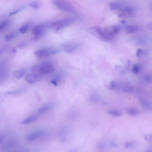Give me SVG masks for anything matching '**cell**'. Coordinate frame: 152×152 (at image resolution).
Wrapping results in <instances>:
<instances>
[{
  "label": "cell",
  "mask_w": 152,
  "mask_h": 152,
  "mask_svg": "<svg viewBox=\"0 0 152 152\" xmlns=\"http://www.w3.org/2000/svg\"><path fill=\"white\" fill-rule=\"evenodd\" d=\"M89 31L96 38L103 41H109L113 38L110 34L108 29L95 26L89 28Z\"/></svg>",
  "instance_id": "1"
},
{
  "label": "cell",
  "mask_w": 152,
  "mask_h": 152,
  "mask_svg": "<svg viewBox=\"0 0 152 152\" xmlns=\"http://www.w3.org/2000/svg\"><path fill=\"white\" fill-rule=\"evenodd\" d=\"M31 70L34 73L43 75V74L53 72L55 68L52 64L48 62H44L33 66Z\"/></svg>",
  "instance_id": "2"
},
{
  "label": "cell",
  "mask_w": 152,
  "mask_h": 152,
  "mask_svg": "<svg viewBox=\"0 0 152 152\" xmlns=\"http://www.w3.org/2000/svg\"><path fill=\"white\" fill-rule=\"evenodd\" d=\"M52 2L57 8L61 11L69 13L75 11V8L73 5L66 1H54Z\"/></svg>",
  "instance_id": "3"
},
{
  "label": "cell",
  "mask_w": 152,
  "mask_h": 152,
  "mask_svg": "<svg viewBox=\"0 0 152 152\" xmlns=\"http://www.w3.org/2000/svg\"><path fill=\"white\" fill-rule=\"evenodd\" d=\"M74 19L72 18H67L58 20L51 23V26L58 32L61 29L68 26L73 23Z\"/></svg>",
  "instance_id": "4"
},
{
  "label": "cell",
  "mask_w": 152,
  "mask_h": 152,
  "mask_svg": "<svg viewBox=\"0 0 152 152\" xmlns=\"http://www.w3.org/2000/svg\"><path fill=\"white\" fill-rule=\"evenodd\" d=\"M45 27L44 25L39 24L34 27L32 30V39L37 40L43 37L45 33Z\"/></svg>",
  "instance_id": "5"
},
{
  "label": "cell",
  "mask_w": 152,
  "mask_h": 152,
  "mask_svg": "<svg viewBox=\"0 0 152 152\" xmlns=\"http://www.w3.org/2000/svg\"><path fill=\"white\" fill-rule=\"evenodd\" d=\"M59 52V50H51L48 49H42L37 50L34 52V54L37 57L40 58H43L50 55H55Z\"/></svg>",
  "instance_id": "6"
},
{
  "label": "cell",
  "mask_w": 152,
  "mask_h": 152,
  "mask_svg": "<svg viewBox=\"0 0 152 152\" xmlns=\"http://www.w3.org/2000/svg\"><path fill=\"white\" fill-rule=\"evenodd\" d=\"M120 10V11L119 14L120 17H126L131 16L134 13V9L131 7L122 8Z\"/></svg>",
  "instance_id": "7"
},
{
  "label": "cell",
  "mask_w": 152,
  "mask_h": 152,
  "mask_svg": "<svg viewBox=\"0 0 152 152\" xmlns=\"http://www.w3.org/2000/svg\"><path fill=\"white\" fill-rule=\"evenodd\" d=\"M42 75L38 74H30L26 76L25 79L28 83L33 84L39 80L41 78Z\"/></svg>",
  "instance_id": "8"
},
{
  "label": "cell",
  "mask_w": 152,
  "mask_h": 152,
  "mask_svg": "<svg viewBox=\"0 0 152 152\" xmlns=\"http://www.w3.org/2000/svg\"><path fill=\"white\" fill-rule=\"evenodd\" d=\"M43 134V131L41 130L35 131L28 135L27 136V139L29 141H33L41 137Z\"/></svg>",
  "instance_id": "9"
},
{
  "label": "cell",
  "mask_w": 152,
  "mask_h": 152,
  "mask_svg": "<svg viewBox=\"0 0 152 152\" xmlns=\"http://www.w3.org/2000/svg\"><path fill=\"white\" fill-rule=\"evenodd\" d=\"M39 117L37 115H34L29 116L22 121L21 124H30L37 120Z\"/></svg>",
  "instance_id": "10"
},
{
  "label": "cell",
  "mask_w": 152,
  "mask_h": 152,
  "mask_svg": "<svg viewBox=\"0 0 152 152\" xmlns=\"http://www.w3.org/2000/svg\"><path fill=\"white\" fill-rule=\"evenodd\" d=\"M140 29V27L136 25H131L126 27L125 30L127 33L130 34L136 33L139 31Z\"/></svg>",
  "instance_id": "11"
},
{
  "label": "cell",
  "mask_w": 152,
  "mask_h": 152,
  "mask_svg": "<svg viewBox=\"0 0 152 152\" xmlns=\"http://www.w3.org/2000/svg\"><path fill=\"white\" fill-rule=\"evenodd\" d=\"M79 46V45H66L64 47L63 49L67 53H71L77 49Z\"/></svg>",
  "instance_id": "12"
},
{
  "label": "cell",
  "mask_w": 152,
  "mask_h": 152,
  "mask_svg": "<svg viewBox=\"0 0 152 152\" xmlns=\"http://www.w3.org/2000/svg\"><path fill=\"white\" fill-rule=\"evenodd\" d=\"M26 73V71L23 69L15 70L13 72V75L17 79H19L24 76Z\"/></svg>",
  "instance_id": "13"
},
{
  "label": "cell",
  "mask_w": 152,
  "mask_h": 152,
  "mask_svg": "<svg viewBox=\"0 0 152 152\" xmlns=\"http://www.w3.org/2000/svg\"><path fill=\"white\" fill-rule=\"evenodd\" d=\"M143 107L147 110H150L151 109V105L148 101L144 99H140Z\"/></svg>",
  "instance_id": "14"
},
{
  "label": "cell",
  "mask_w": 152,
  "mask_h": 152,
  "mask_svg": "<svg viewBox=\"0 0 152 152\" xmlns=\"http://www.w3.org/2000/svg\"><path fill=\"white\" fill-rule=\"evenodd\" d=\"M110 9L111 11L120 10L122 7L121 3H111L109 5Z\"/></svg>",
  "instance_id": "15"
},
{
  "label": "cell",
  "mask_w": 152,
  "mask_h": 152,
  "mask_svg": "<svg viewBox=\"0 0 152 152\" xmlns=\"http://www.w3.org/2000/svg\"><path fill=\"white\" fill-rule=\"evenodd\" d=\"M108 29H109L110 34L113 37L114 35L119 33L120 30V28L119 27L117 26H114L111 27L110 28Z\"/></svg>",
  "instance_id": "16"
},
{
  "label": "cell",
  "mask_w": 152,
  "mask_h": 152,
  "mask_svg": "<svg viewBox=\"0 0 152 152\" xmlns=\"http://www.w3.org/2000/svg\"><path fill=\"white\" fill-rule=\"evenodd\" d=\"M7 70L4 66L0 65V80H4L7 77L8 74Z\"/></svg>",
  "instance_id": "17"
},
{
  "label": "cell",
  "mask_w": 152,
  "mask_h": 152,
  "mask_svg": "<svg viewBox=\"0 0 152 152\" xmlns=\"http://www.w3.org/2000/svg\"><path fill=\"white\" fill-rule=\"evenodd\" d=\"M126 112L129 115L134 116L137 115L139 113L137 109L133 108H129L126 109Z\"/></svg>",
  "instance_id": "18"
},
{
  "label": "cell",
  "mask_w": 152,
  "mask_h": 152,
  "mask_svg": "<svg viewBox=\"0 0 152 152\" xmlns=\"http://www.w3.org/2000/svg\"><path fill=\"white\" fill-rule=\"evenodd\" d=\"M52 107V106L50 104L45 105L42 106L38 110V112L41 114L43 112H44L45 111L50 109Z\"/></svg>",
  "instance_id": "19"
},
{
  "label": "cell",
  "mask_w": 152,
  "mask_h": 152,
  "mask_svg": "<svg viewBox=\"0 0 152 152\" xmlns=\"http://www.w3.org/2000/svg\"><path fill=\"white\" fill-rule=\"evenodd\" d=\"M108 114L116 117H119L121 115V113L119 111L114 110H109L107 111Z\"/></svg>",
  "instance_id": "20"
},
{
  "label": "cell",
  "mask_w": 152,
  "mask_h": 152,
  "mask_svg": "<svg viewBox=\"0 0 152 152\" xmlns=\"http://www.w3.org/2000/svg\"><path fill=\"white\" fill-rule=\"evenodd\" d=\"M29 6L35 9H38L40 7V3L37 2H32L29 3Z\"/></svg>",
  "instance_id": "21"
},
{
  "label": "cell",
  "mask_w": 152,
  "mask_h": 152,
  "mask_svg": "<svg viewBox=\"0 0 152 152\" xmlns=\"http://www.w3.org/2000/svg\"><path fill=\"white\" fill-rule=\"evenodd\" d=\"M141 69V67L139 64H136L133 66L132 70L133 73L136 74L139 72Z\"/></svg>",
  "instance_id": "22"
},
{
  "label": "cell",
  "mask_w": 152,
  "mask_h": 152,
  "mask_svg": "<svg viewBox=\"0 0 152 152\" xmlns=\"http://www.w3.org/2000/svg\"><path fill=\"white\" fill-rule=\"evenodd\" d=\"M29 28V25L28 24H25L19 28V31L20 33L24 34L28 31Z\"/></svg>",
  "instance_id": "23"
},
{
  "label": "cell",
  "mask_w": 152,
  "mask_h": 152,
  "mask_svg": "<svg viewBox=\"0 0 152 152\" xmlns=\"http://www.w3.org/2000/svg\"><path fill=\"white\" fill-rule=\"evenodd\" d=\"M99 98L97 96L95 95H92L89 98V100L91 102L96 103L98 101Z\"/></svg>",
  "instance_id": "24"
},
{
  "label": "cell",
  "mask_w": 152,
  "mask_h": 152,
  "mask_svg": "<svg viewBox=\"0 0 152 152\" xmlns=\"http://www.w3.org/2000/svg\"><path fill=\"white\" fill-rule=\"evenodd\" d=\"M15 36L14 34H9L6 35L5 36V38L7 41H9L15 38Z\"/></svg>",
  "instance_id": "25"
},
{
  "label": "cell",
  "mask_w": 152,
  "mask_h": 152,
  "mask_svg": "<svg viewBox=\"0 0 152 152\" xmlns=\"http://www.w3.org/2000/svg\"><path fill=\"white\" fill-rule=\"evenodd\" d=\"M108 88L110 89H114L116 87V85L115 82L114 81H111L108 85Z\"/></svg>",
  "instance_id": "26"
},
{
  "label": "cell",
  "mask_w": 152,
  "mask_h": 152,
  "mask_svg": "<svg viewBox=\"0 0 152 152\" xmlns=\"http://www.w3.org/2000/svg\"><path fill=\"white\" fill-rule=\"evenodd\" d=\"M144 138L146 141L151 142L152 136L151 134H147L145 135Z\"/></svg>",
  "instance_id": "27"
},
{
  "label": "cell",
  "mask_w": 152,
  "mask_h": 152,
  "mask_svg": "<svg viewBox=\"0 0 152 152\" xmlns=\"http://www.w3.org/2000/svg\"><path fill=\"white\" fill-rule=\"evenodd\" d=\"M144 79L146 82L148 83H150L151 81V78L149 75H145L144 77Z\"/></svg>",
  "instance_id": "28"
},
{
  "label": "cell",
  "mask_w": 152,
  "mask_h": 152,
  "mask_svg": "<svg viewBox=\"0 0 152 152\" xmlns=\"http://www.w3.org/2000/svg\"><path fill=\"white\" fill-rule=\"evenodd\" d=\"M7 24V22L6 21L3 22L0 24V32L5 28V27H6Z\"/></svg>",
  "instance_id": "29"
},
{
  "label": "cell",
  "mask_w": 152,
  "mask_h": 152,
  "mask_svg": "<svg viewBox=\"0 0 152 152\" xmlns=\"http://www.w3.org/2000/svg\"><path fill=\"white\" fill-rule=\"evenodd\" d=\"M132 145V143L130 142H126L124 144V147L126 148H130V147H131Z\"/></svg>",
  "instance_id": "30"
},
{
  "label": "cell",
  "mask_w": 152,
  "mask_h": 152,
  "mask_svg": "<svg viewBox=\"0 0 152 152\" xmlns=\"http://www.w3.org/2000/svg\"><path fill=\"white\" fill-rule=\"evenodd\" d=\"M21 91L20 90L15 91H12V92H9L7 93V94H17L19 93L20 92H21Z\"/></svg>",
  "instance_id": "31"
},
{
  "label": "cell",
  "mask_w": 152,
  "mask_h": 152,
  "mask_svg": "<svg viewBox=\"0 0 152 152\" xmlns=\"http://www.w3.org/2000/svg\"><path fill=\"white\" fill-rule=\"evenodd\" d=\"M21 9H19L16 10V11H13L12 12L10 13L9 14V16H12V15L16 14V13H17L21 11Z\"/></svg>",
  "instance_id": "32"
},
{
  "label": "cell",
  "mask_w": 152,
  "mask_h": 152,
  "mask_svg": "<svg viewBox=\"0 0 152 152\" xmlns=\"http://www.w3.org/2000/svg\"><path fill=\"white\" fill-rule=\"evenodd\" d=\"M142 50L141 49L138 48L137 50L136 55L137 57H138L139 56L141 55L142 53Z\"/></svg>",
  "instance_id": "33"
},
{
  "label": "cell",
  "mask_w": 152,
  "mask_h": 152,
  "mask_svg": "<svg viewBox=\"0 0 152 152\" xmlns=\"http://www.w3.org/2000/svg\"><path fill=\"white\" fill-rule=\"evenodd\" d=\"M148 28L149 29L151 30L152 29V23L151 22H149L147 25Z\"/></svg>",
  "instance_id": "34"
},
{
  "label": "cell",
  "mask_w": 152,
  "mask_h": 152,
  "mask_svg": "<svg viewBox=\"0 0 152 152\" xmlns=\"http://www.w3.org/2000/svg\"><path fill=\"white\" fill-rule=\"evenodd\" d=\"M110 146H111L113 147H115L116 146V144L114 142H111L110 143Z\"/></svg>",
  "instance_id": "35"
},
{
  "label": "cell",
  "mask_w": 152,
  "mask_h": 152,
  "mask_svg": "<svg viewBox=\"0 0 152 152\" xmlns=\"http://www.w3.org/2000/svg\"><path fill=\"white\" fill-rule=\"evenodd\" d=\"M3 138V137L1 135H0V144L2 142Z\"/></svg>",
  "instance_id": "36"
},
{
  "label": "cell",
  "mask_w": 152,
  "mask_h": 152,
  "mask_svg": "<svg viewBox=\"0 0 152 152\" xmlns=\"http://www.w3.org/2000/svg\"><path fill=\"white\" fill-rule=\"evenodd\" d=\"M12 51L14 53H16V50L15 48H13L12 50Z\"/></svg>",
  "instance_id": "37"
},
{
  "label": "cell",
  "mask_w": 152,
  "mask_h": 152,
  "mask_svg": "<svg viewBox=\"0 0 152 152\" xmlns=\"http://www.w3.org/2000/svg\"><path fill=\"white\" fill-rule=\"evenodd\" d=\"M120 22L122 23H125L126 22V21L124 20H122L120 21Z\"/></svg>",
  "instance_id": "38"
},
{
  "label": "cell",
  "mask_w": 152,
  "mask_h": 152,
  "mask_svg": "<svg viewBox=\"0 0 152 152\" xmlns=\"http://www.w3.org/2000/svg\"><path fill=\"white\" fill-rule=\"evenodd\" d=\"M76 150L75 149H73L70 150L69 152H76Z\"/></svg>",
  "instance_id": "39"
},
{
  "label": "cell",
  "mask_w": 152,
  "mask_h": 152,
  "mask_svg": "<svg viewBox=\"0 0 152 152\" xmlns=\"http://www.w3.org/2000/svg\"><path fill=\"white\" fill-rule=\"evenodd\" d=\"M151 152V151H146V152Z\"/></svg>",
  "instance_id": "40"
}]
</instances>
